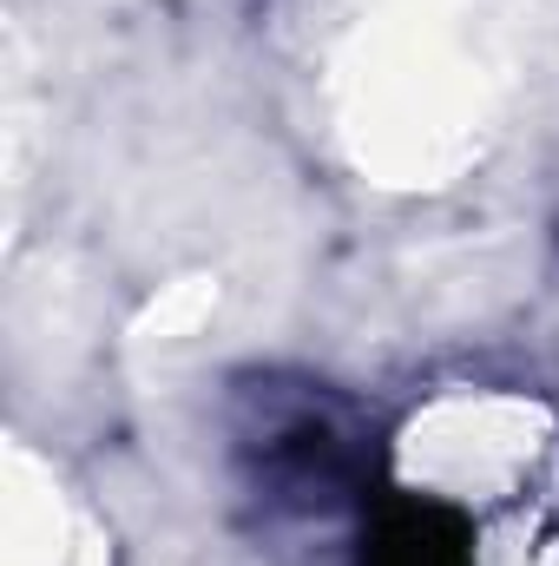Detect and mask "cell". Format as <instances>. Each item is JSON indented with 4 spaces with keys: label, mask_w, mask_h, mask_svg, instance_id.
Here are the masks:
<instances>
[{
    "label": "cell",
    "mask_w": 559,
    "mask_h": 566,
    "mask_svg": "<svg viewBox=\"0 0 559 566\" xmlns=\"http://www.w3.org/2000/svg\"><path fill=\"white\" fill-rule=\"evenodd\" d=\"M553 244H559V171H553Z\"/></svg>",
    "instance_id": "cell-3"
},
{
    "label": "cell",
    "mask_w": 559,
    "mask_h": 566,
    "mask_svg": "<svg viewBox=\"0 0 559 566\" xmlns=\"http://www.w3.org/2000/svg\"><path fill=\"white\" fill-rule=\"evenodd\" d=\"M362 566H474V554H467V534L454 514L415 501V507H395L362 541Z\"/></svg>",
    "instance_id": "cell-2"
},
{
    "label": "cell",
    "mask_w": 559,
    "mask_h": 566,
    "mask_svg": "<svg viewBox=\"0 0 559 566\" xmlns=\"http://www.w3.org/2000/svg\"><path fill=\"white\" fill-rule=\"evenodd\" d=\"M231 461L264 507L323 514L356 501L369 468V422L323 382L264 376L231 402Z\"/></svg>",
    "instance_id": "cell-1"
}]
</instances>
